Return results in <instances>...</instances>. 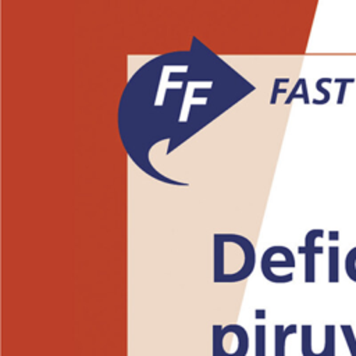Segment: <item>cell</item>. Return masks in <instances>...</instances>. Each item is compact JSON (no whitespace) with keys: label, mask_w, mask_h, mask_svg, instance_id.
Here are the masks:
<instances>
[{"label":"cell","mask_w":356,"mask_h":356,"mask_svg":"<svg viewBox=\"0 0 356 356\" xmlns=\"http://www.w3.org/2000/svg\"><path fill=\"white\" fill-rule=\"evenodd\" d=\"M260 266H261V274L267 281H271V282H275V284H285V282H291L293 280L292 273L284 274L281 277H278L273 273V268H293L295 267V256H293V253L289 248L282 254L281 259L275 260L273 246H270L268 249L264 250V253L261 256Z\"/></svg>","instance_id":"obj_1"},{"label":"cell","mask_w":356,"mask_h":356,"mask_svg":"<svg viewBox=\"0 0 356 356\" xmlns=\"http://www.w3.org/2000/svg\"><path fill=\"white\" fill-rule=\"evenodd\" d=\"M323 236V229H310L305 236V245L298 248V252L305 254V282L307 284L316 281V254L324 253V248L316 245V239Z\"/></svg>","instance_id":"obj_2"},{"label":"cell","mask_w":356,"mask_h":356,"mask_svg":"<svg viewBox=\"0 0 356 356\" xmlns=\"http://www.w3.org/2000/svg\"><path fill=\"white\" fill-rule=\"evenodd\" d=\"M298 325L289 324L286 327L277 324L274 327V356H285V343L286 338L292 334H296Z\"/></svg>","instance_id":"obj_3"},{"label":"cell","mask_w":356,"mask_h":356,"mask_svg":"<svg viewBox=\"0 0 356 356\" xmlns=\"http://www.w3.org/2000/svg\"><path fill=\"white\" fill-rule=\"evenodd\" d=\"M339 281V248L331 245L328 248V282L335 284Z\"/></svg>","instance_id":"obj_4"},{"label":"cell","mask_w":356,"mask_h":356,"mask_svg":"<svg viewBox=\"0 0 356 356\" xmlns=\"http://www.w3.org/2000/svg\"><path fill=\"white\" fill-rule=\"evenodd\" d=\"M300 350L303 356H325V353L314 352L312 346V325L303 324L300 327Z\"/></svg>","instance_id":"obj_5"},{"label":"cell","mask_w":356,"mask_h":356,"mask_svg":"<svg viewBox=\"0 0 356 356\" xmlns=\"http://www.w3.org/2000/svg\"><path fill=\"white\" fill-rule=\"evenodd\" d=\"M295 99H300L305 104H310V97H309V92H307V83L305 78H299L295 83V86L292 88V90L289 92L288 97L285 99L284 104H289L292 103Z\"/></svg>","instance_id":"obj_6"},{"label":"cell","mask_w":356,"mask_h":356,"mask_svg":"<svg viewBox=\"0 0 356 356\" xmlns=\"http://www.w3.org/2000/svg\"><path fill=\"white\" fill-rule=\"evenodd\" d=\"M324 348L323 352L325 356H335V325L327 324L324 327Z\"/></svg>","instance_id":"obj_7"},{"label":"cell","mask_w":356,"mask_h":356,"mask_svg":"<svg viewBox=\"0 0 356 356\" xmlns=\"http://www.w3.org/2000/svg\"><path fill=\"white\" fill-rule=\"evenodd\" d=\"M254 356H266V325L254 327Z\"/></svg>","instance_id":"obj_8"},{"label":"cell","mask_w":356,"mask_h":356,"mask_svg":"<svg viewBox=\"0 0 356 356\" xmlns=\"http://www.w3.org/2000/svg\"><path fill=\"white\" fill-rule=\"evenodd\" d=\"M334 79L332 78H328V76H324V78H320L317 82H316V89L323 93V99H313L312 103L313 104H317V106H321V104H327L331 99V93L323 86L324 83H332Z\"/></svg>","instance_id":"obj_9"},{"label":"cell","mask_w":356,"mask_h":356,"mask_svg":"<svg viewBox=\"0 0 356 356\" xmlns=\"http://www.w3.org/2000/svg\"><path fill=\"white\" fill-rule=\"evenodd\" d=\"M341 331H342V335L345 338V342L348 345V349H349V353L350 356H356V335L353 332V328L352 325L349 324H341Z\"/></svg>","instance_id":"obj_10"},{"label":"cell","mask_w":356,"mask_h":356,"mask_svg":"<svg viewBox=\"0 0 356 356\" xmlns=\"http://www.w3.org/2000/svg\"><path fill=\"white\" fill-rule=\"evenodd\" d=\"M345 273L352 280L356 282V246L352 248L345 257Z\"/></svg>","instance_id":"obj_11"},{"label":"cell","mask_w":356,"mask_h":356,"mask_svg":"<svg viewBox=\"0 0 356 356\" xmlns=\"http://www.w3.org/2000/svg\"><path fill=\"white\" fill-rule=\"evenodd\" d=\"M334 82L339 85V92H338L337 104H343V102H345V93H346V86H348V83H353V82H355V78H335Z\"/></svg>","instance_id":"obj_12"},{"label":"cell","mask_w":356,"mask_h":356,"mask_svg":"<svg viewBox=\"0 0 356 356\" xmlns=\"http://www.w3.org/2000/svg\"><path fill=\"white\" fill-rule=\"evenodd\" d=\"M288 82H289V78H275V79H274L270 104H275V103H277V96H278L280 93H286V89H281L280 85H281V83H288Z\"/></svg>","instance_id":"obj_13"},{"label":"cell","mask_w":356,"mask_h":356,"mask_svg":"<svg viewBox=\"0 0 356 356\" xmlns=\"http://www.w3.org/2000/svg\"><path fill=\"white\" fill-rule=\"evenodd\" d=\"M328 239L332 242V241H338L339 239V232L338 231H330L328 232Z\"/></svg>","instance_id":"obj_14"},{"label":"cell","mask_w":356,"mask_h":356,"mask_svg":"<svg viewBox=\"0 0 356 356\" xmlns=\"http://www.w3.org/2000/svg\"><path fill=\"white\" fill-rule=\"evenodd\" d=\"M254 317H256V318H264V317H266V310H263V309L256 310V312H254Z\"/></svg>","instance_id":"obj_15"}]
</instances>
